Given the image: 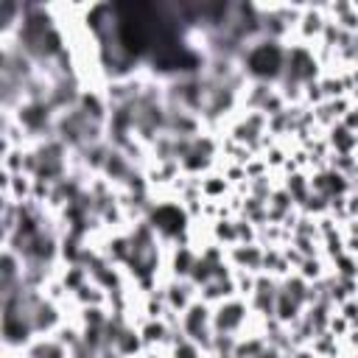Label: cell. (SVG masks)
<instances>
[{"mask_svg":"<svg viewBox=\"0 0 358 358\" xmlns=\"http://www.w3.org/2000/svg\"><path fill=\"white\" fill-rule=\"evenodd\" d=\"M241 64H243L241 70L252 81L271 87L274 81H282L285 76V48L280 39L260 36L241 50Z\"/></svg>","mask_w":358,"mask_h":358,"instance_id":"cell-1","label":"cell"},{"mask_svg":"<svg viewBox=\"0 0 358 358\" xmlns=\"http://www.w3.org/2000/svg\"><path fill=\"white\" fill-rule=\"evenodd\" d=\"M145 224L157 232V238L179 241V235H185V229H187V213L176 201H159V204L148 207Z\"/></svg>","mask_w":358,"mask_h":358,"instance_id":"cell-2","label":"cell"},{"mask_svg":"<svg viewBox=\"0 0 358 358\" xmlns=\"http://www.w3.org/2000/svg\"><path fill=\"white\" fill-rule=\"evenodd\" d=\"M249 319V305L243 296H229L218 305H213V333L215 336H232L238 338L241 327Z\"/></svg>","mask_w":358,"mask_h":358,"instance_id":"cell-3","label":"cell"},{"mask_svg":"<svg viewBox=\"0 0 358 358\" xmlns=\"http://www.w3.org/2000/svg\"><path fill=\"white\" fill-rule=\"evenodd\" d=\"M316 73H319V62H316V56H313V50L308 48V45H291V48H285V76H282V81H288V84H313V78H316Z\"/></svg>","mask_w":358,"mask_h":358,"instance_id":"cell-4","label":"cell"},{"mask_svg":"<svg viewBox=\"0 0 358 358\" xmlns=\"http://www.w3.org/2000/svg\"><path fill=\"white\" fill-rule=\"evenodd\" d=\"M25 358H70V347L59 336H36L25 350Z\"/></svg>","mask_w":358,"mask_h":358,"instance_id":"cell-5","label":"cell"},{"mask_svg":"<svg viewBox=\"0 0 358 358\" xmlns=\"http://www.w3.org/2000/svg\"><path fill=\"white\" fill-rule=\"evenodd\" d=\"M196 260H199V252L196 249H190L187 243H176V249H173V260H171V271H173V277L176 280H190V274H193V268H196Z\"/></svg>","mask_w":358,"mask_h":358,"instance_id":"cell-6","label":"cell"},{"mask_svg":"<svg viewBox=\"0 0 358 358\" xmlns=\"http://www.w3.org/2000/svg\"><path fill=\"white\" fill-rule=\"evenodd\" d=\"M171 358H201V347L182 336V330H176L171 338Z\"/></svg>","mask_w":358,"mask_h":358,"instance_id":"cell-7","label":"cell"}]
</instances>
